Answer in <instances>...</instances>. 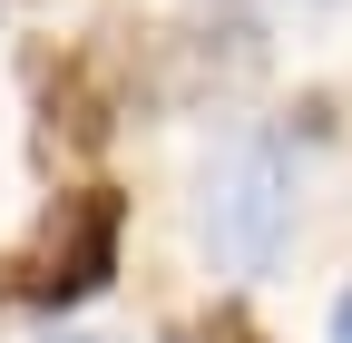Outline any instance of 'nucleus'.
Returning a JSON list of instances; mask_svg holds the SVG:
<instances>
[{"mask_svg":"<svg viewBox=\"0 0 352 343\" xmlns=\"http://www.w3.org/2000/svg\"><path fill=\"white\" fill-rule=\"evenodd\" d=\"M30 79H39V157H98L118 138V89L98 50H50L30 59Z\"/></svg>","mask_w":352,"mask_h":343,"instance_id":"7ed1b4c3","label":"nucleus"},{"mask_svg":"<svg viewBox=\"0 0 352 343\" xmlns=\"http://www.w3.org/2000/svg\"><path fill=\"white\" fill-rule=\"evenodd\" d=\"M118 245H127V196H118V187H69V196H50V216L30 226V245L0 255V304H20V314H69V304H88V294H108Z\"/></svg>","mask_w":352,"mask_h":343,"instance_id":"f257e3e1","label":"nucleus"},{"mask_svg":"<svg viewBox=\"0 0 352 343\" xmlns=\"http://www.w3.org/2000/svg\"><path fill=\"white\" fill-rule=\"evenodd\" d=\"M59 343H88V333H59Z\"/></svg>","mask_w":352,"mask_h":343,"instance_id":"423d86ee","label":"nucleus"},{"mask_svg":"<svg viewBox=\"0 0 352 343\" xmlns=\"http://www.w3.org/2000/svg\"><path fill=\"white\" fill-rule=\"evenodd\" d=\"M176 343H264V324H254L245 304H215V314H196V324H176Z\"/></svg>","mask_w":352,"mask_h":343,"instance_id":"20e7f679","label":"nucleus"},{"mask_svg":"<svg viewBox=\"0 0 352 343\" xmlns=\"http://www.w3.org/2000/svg\"><path fill=\"white\" fill-rule=\"evenodd\" d=\"M333 343H352V294H342V304H333Z\"/></svg>","mask_w":352,"mask_h":343,"instance_id":"39448f33","label":"nucleus"},{"mask_svg":"<svg viewBox=\"0 0 352 343\" xmlns=\"http://www.w3.org/2000/svg\"><path fill=\"white\" fill-rule=\"evenodd\" d=\"M294 236V167L274 138H235L206 167V245L226 275H264Z\"/></svg>","mask_w":352,"mask_h":343,"instance_id":"f03ea898","label":"nucleus"}]
</instances>
